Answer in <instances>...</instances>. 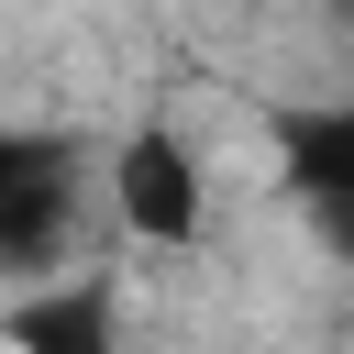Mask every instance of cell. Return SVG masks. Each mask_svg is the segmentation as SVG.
Returning <instances> with one entry per match:
<instances>
[{
  "label": "cell",
  "instance_id": "cell-1",
  "mask_svg": "<svg viewBox=\"0 0 354 354\" xmlns=\"http://www.w3.org/2000/svg\"><path fill=\"white\" fill-rule=\"evenodd\" d=\"M88 144L55 122H0V288H44L77 266Z\"/></svg>",
  "mask_w": 354,
  "mask_h": 354
},
{
  "label": "cell",
  "instance_id": "cell-2",
  "mask_svg": "<svg viewBox=\"0 0 354 354\" xmlns=\"http://www.w3.org/2000/svg\"><path fill=\"white\" fill-rule=\"evenodd\" d=\"M266 155H277V188H288V210L310 221V243L354 266V88H332V100H277V111H266Z\"/></svg>",
  "mask_w": 354,
  "mask_h": 354
},
{
  "label": "cell",
  "instance_id": "cell-3",
  "mask_svg": "<svg viewBox=\"0 0 354 354\" xmlns=\"http://www.w3.org/2000/svg\"><path fill=\"white\" fill-rule=\"evenodd\" d=\"M111 221L144 243V254H188L210 232V177H199V144L155 111L111 144Z\"/></svg>",
  "mask_w": 354,
  "mask_h": 354
},
{
  "label": "cell",
  "instance_id": "cell-4",
  "mask_svg": "<svg viewBox=\"0 0 354 354\" xmlns=\"http://www.w3.org/2000/svg\"><path fill=\"white\" fill-rule=\"evenodd\" d=\"M0 343L11 354H122V277L111 266H66V277L22 288L0 310Z\"/></svg>",
  "mask_w": 354,
  "mask_h": 354
}]
</instances>
